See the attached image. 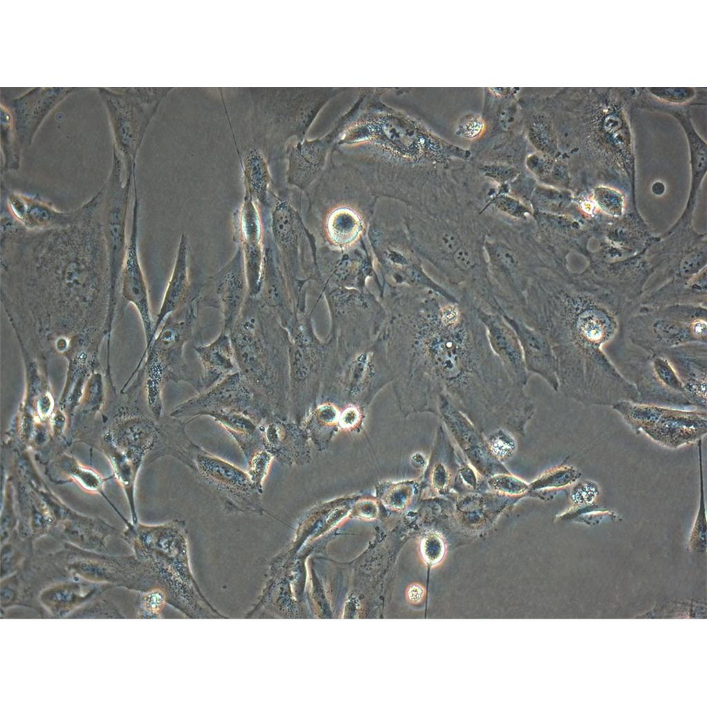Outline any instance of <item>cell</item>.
I'll use <instances>...</instances> for the list:
<instances>
[{"label":"cell","instance_id":"cell-23","mask_svg":"<svg viewBox=\"0 0 707 707\" xmlns=\"http://www.w3.org/2000/svg\"><path fill=\"white\" fill-rule=\"evenodd\" d=\"M188 238L184 233L179 242L173 272L153 325L154 336L159 325L166 317L185 304L198 291L199 282L192 283L190 279L188 267Z\"/></svg>","mask_w":707,"mask_h":707},{"label":"cell","instance_id":"cell-11","mask_svg":"<svg viewBox=\"0 0 707 707\" xmlns=\"http://www.w3.org/2000/svg\"><path fill=\"white\" fill-rule=\"evenodd\" d=\"M123 162L114 151L109 175L102 189V224L110 276L114 289L120 280L127 246V216L136 174L122 178Z\"/></svg>","mask_w":707,"mask_h":707},{"label":"cell","instance_id":"cell-40","mask_svg":"<svg viewBox=\"0 0 707 707\" xmlns=\"http://www.w3.org/2000/svg\"><path fill=\"white\" fill-rule=\"evenodd\" d=\"M423 595V588L420 586L417 585H412L409 588V592H408V596H409V599L411 601L415 602V603L419 601L422 599Z\"/></svg>","mask_w":707,"mask_h":707},{"label":"cell","instance_id":"cell-21","mask_svg":"<svg viewBox=\"0 0 707 707\" xmlns=\"http://www.w3.org/2000/svg\"><path fill=\"white\" fill-rule=\"evenodd\" d=\"M682 126L687 137L690 168V184L684 209L678 220L664 233L668 236L679 226H685L691 222L698 193L706 174V144L697 133L688 112L679 111L674 115Z\"/></svg>","mask_w":707,"mask_h":707},{"label":"cell","instance_id":"cell-28","mask_svg":"<svg viewBox=\"0 0 707 707\" xmlns=\"http://www.w3.org/2000/svg\"><path fill=\"white\" fill-rule=\"evenodd\" d=\"M493 209L501 215L510 218L512 220L529 222L533 220L532 208L510 193H499L497 190L487 200L480 211V214Z\"/></svg>","mask_w":707,"mask_h":707},{"label":"cell","instance_id":"cell-38","mask_svg":"<svg viewBox=\"0 0 707 707\" xmlns=\"http://www.w3.org/2000/svg\"><path fill=\"white\" fill-rule=\"evenodd\" d=\"M484 123L477 116H468L462 122L459 133L461 135L467 139H476L483 133Z\"/></svg>","mask_w":707,"mask_h":707},{"label":"cell","instance_id":"cell-4","mask_svg":"<svg viewBox=\"0 0 707 707\" xmlns=\"http://www.w3.org/2000/svg\"><path fill=\"white\" fill-rule=\"evenodd\" d=\"M200 308L197 295L168 315L151 345L146 363L148 400L159 416L162 408V390L168 382H184L201 391L200 377L191 371L184 358V347L197 329Z\"/></svg>","mask_w":707,"mask_h":707},{"label":"cell","instance_id":"cell-31","mask_svg":"<svg viewBox=\"0 0 707 707\" xmlns=\"http://www.w3.org/2000/svg\"><path fill=\"white\" fill-rule=\"evenodd\" d=\"M476 168L482 177L496 185L510 183L522 171L514 166L497 163H478Z\"/></svg>","mask_w":707,"mask_h":707},{"label":"cell","instance_id":"cell-27","mask_svg":"<svg viewBox=\"0 0 707 707\" xmlns=\"http://www.w3.org/2000/svg\"><path fill=\"white\" fill-rule=\"evenodd\" d=\"M362 229L359 217L349 209L336 211L329 219V235L338 245H346L354 241Z\"/></svg>","mask_w":707,"mask_h":707},{"label":"cell","instance_id":"cell-30","mask_svg":"<svg viewBox=\"0 0 707 707\" xmlns=\"http://www.w3.org/2000/svg\"><path fill=\"white\" fill-rule=\"evenodd\" d=\"M567 196L561 190L538 183L530 200V206L533 212L559 215L565 205Z\"/></svg>","mask_w":707,"mask_h":707},{"label":"cell","instance_id":"cell-7","mask_svg":"<svg viewBox=\"0 0 707 707\" xmlns=\"http://www.w3.org/2000/svg\"><path fill=\"white\" fill-rule=\"evenodd\" d=\"M606 352L618 371L635 387L637 402L695 409L673 367L662 354L646 352L632 345L621 331Z\"/></svg>","mask_w":707,"mask_h":707},{"label":"cell","instance_id":"cell-9","mask_svg":"<svg viewBox=\"0 0 707 707\" xmlns=\"http://www.w3.org/2000/svg\"><path fill=\"white\" fill-rule=\"evenodd\" d=\"M391 382L392 374L380 335L367 349L329 371L324 380L318 403L365 408Z\"/></svg>","mask_w":707,"mask_h":707},{"label":"cell","instance_id":"cell-37","mask_svg":"<svg viewBox=\"0 0 707 707\" xmlns=\"http://www.w3.org/2000/svg\"><path fill=\"white\" fill-rule=\"evenodd\" d=\"M490 483L496 490L511 494H519L527 489V485L523 481L505 475L495 476L490 480Z\"/></svg>","mask_w":707,"mask_h":707},{"label":"cell","instance_id":"cell-5","mask_svg":"<svg viewBox=\"0 0 707 707\" xmlns=\"http://www.w3.org/2000/svg\"><path fill=\"white\" fill-rule=\"evenodd\" d=\"M621 333L632 345L653 354L687 344H707V308L681 304L635 307Z\"/></svg>","mask_w":707,"mask_h":707},{"label":"cell","instance_id":"cell-14","mask_svg":"<svg viewBox=\"0 0 707 707\" xmlns=\"http://www.w3.org/2000/svg\"><path fill=\"white\" fill-rule=\"evenodd\" d=\"M1 204L28 231H38L66 227L77 219L80 206L60 211L51 202L38 195H29L11 190L1 181Z\"/></svg>","mask_w":707,"mask_h":707},{"label":"cell","instance_id":"cell-10","mask_svg":"<svg viewBox=\"0 0 707 707\" xmlns=\"http://www.w3.org/2000/svg\"><path fill=\"white\" fill-rule=\"evenodd\" d=\"M637 434L670 449L693 444L707 433L706 410L621 400L611 407Z\"/></svg>","mask_w":707,"mask_h":707},{"label":"cell","instance_id":"cell-26","mask_svg":"<svg viewBox=\"0 0 707 707\" xmlns=\"http://www.w3.org/2000/svg\"><path fill=\"white\" fill-rule=\"evenodd\" d=\"M242 170L245 193L255 202L266 205L271 175L264 158L259 152L251 151L243 161Z\"/></svg>","mask_w":707,"mask_h":707},{"label":"cell","instance_id":"cell-35","mask_svg":"<svg viewBox=\"0 0 707 707\" xmlns=\"http://www.w3.org/2000/svg\"><path fill=\"white\" fill-rule=\"evenodd\" d=\"M648 90L657 98L673 104H681L690 100L695 95V90L690 88H649Z\"/></svg>","mask_w":707,"mask_h":707},{"label":"cell","instance_id":"cell-8","mask_svg":"<svg viewBox=\"0 0 707 707\" xmlns=\"http://www.w3.org/2000/svg\"><path fill=\"white\" fill-rule=\"evenodd\" d=\"M313 309L298 310L288 328L290 410L301 415L318 404L329 356V345L313 325Z\"/></svg>","mask_w":707,"mask_h":707},{"label":"cell","instance_id":"cell-22","mask_svg":"<svg viewBox=\"0 0 707 707\" xmlns=\"http://www.w3.org/2000/svg\"><path fill=\"white\" fill-rule=\"evenodd\" d=\"M334 135L332 133L325 138L304 142L295 146L289 156L287 172L289 184L304 189L318 176Z\"/></svg>","mask_w":707,"mask_h":707},{"label":"cell","instance_id":"cell-6","mask_svg":"<svg viewBox=\"0 0 707 707\" xmlns=\"http://www.w3.org/2000/svg\"><path fill=\"white\" fill-rule=\"evenodd\" d=\"M328 307L330 329L327 338L334 356L345 360L367 349L381 335L387 320L380 298L368 289L333 287L322 291Z\"/></svg>","mask_w":707,"mask_h":707},{"label":"cell","instance_id":"cell-34","mask_svg":"<svg viewBox=\"0 0 707 707\" xmlns=\"http://www.w3.org/2000/svg\"><path fill=\"white\" fill-rule=\"evenodd\" d=\"M600 494L597 483L590 481L577 483L570 492V500L575 508H582L595 505Z\"/></svg>","mask_w":707,"mask_h":707},{"label":"cell","instance_id":"cell-3","mask_svg":"<svg viewBox=\"0 0 707 707\" xmlns=\"http://www.w3.org/2000/svg\"><path fill=\"white\" fill-rule=\"evenodd\" d=\"M238 371L273 417L290 410L289 335L277 316L247 296L229 332Z\"/></svg>","mask_w":707,"mask_h":707},{"label":"cell","instance_id":"cell-32","mask_svg":"<svg viewBox=\"0 0 707 707\" xmlns=\"http://www.w3.org/2000/svg\"><path fill=\"white\" fill-rule=\"evenodd\" d=\"M594 197L598 206L606 213L620 215L623 209V198L617 191L600 186L594 191Z\"/></svg>","mask_w":707,"mask_h":707},{"label":"cell","instance_id":"cell-15","mask_svg":"<svg viewBox=\"0 0 707 707\" xmlns=\"http://www.w3.org/2000/svg\"><path fill=\"white\" fill-rule=\"evenodd\" d=\"M139 211V197H135L133 199L130 233L120 280L124 297L137 307L143 323L146 341L145 355L152 344L154 335L147 287L138 251Z\"/></svg>","mask_w":707,"mask_h":707},{"label":"cell","instance_id":"cell-20","mask_svg":"<svg viewBox=\"0 0 707 707\" xmlns=\"http://www.w3.org/2000/svg\"><path fill=\"white\" fill-rule=\"evenodd\" d=\"M257 298L287 329L290 327L297 312L296 302L289 283L275 264L269 248L264 251L261 289Z\"/></svg>","mask_w":707,"mask_h":707},{"label":"cell","instance_id":"cell-19","mask_svg":"<svg viewBox=\"0 0 707 707\" xmlns=\"http://www.w3.org/2000/svg\"><path fill=\"white\" fill-rule=\"evenodd\" d=\"M515 332L520 342L525 367L530 374L541 377L556 392L559 391L555 358L549 341L541 333L505 312L501 314Z\"/></svg>","mask_w":707,"mask_h":707},{"label":"cell","instance_id":"cell-2","mask_svg":"<svg viewBox=\"0 0 707 707\" xmlns=\"http://www.w3.org/2000/svg\"><path fill=\"white\" fill-rule=\"evenodd\" d=\"M632 307L583 278L542 269L530 279L514 318L549 341L558 391L585 405L612 407L637 402L635 387L606 352Z\"/></svg>","mask_w":707,"mask_h":707},{"label":"cell","instance_id":"cell-1","mask_svg":"<svg viewBox=\"0 0 707 707\" xmlns=\"http://www.w3.org/2000/svg\"><path fill=\"white\" fill-rule=\"evenodd\" d=\"M458 300L409 287L382 296L381 335L400 409L437 412L444 395L472 416H530L533 401L492 349L472 298Z\"/></svg>","mask_w":707,"mask_h":707},{"label":"cell","instance_id":"cell-17","mask_svg":"<svg viewBox=\"0 0 707 707\" xmlns=\"http://www.w3.org/2000/svg\"><path fill=\"white\" fill-rule=\"evenodd\" d=\"M661 354L673 367L694 408L706 410L707 344L684 345Z\"/></svg>","mask_w":707,"mask_h":707},{"label":"cell","instance_id":"cell-29","mask_svg":"<svg viewBox=\"0 0 707 707\" xmlns=\"http://www.w3.org/2000/svg\"><path fill=\"white\" fill-rule=\"evenodd\" d=\"M699 461V507L690 532L688 546L691 550L702 552L706 548V515L704 491L701 440L698 442Z\"/></svg>","mask_w":707,"mask_h":707},{"label":"cell","instance_id":"cell-24","mask_svg":"<svg viewBox=\"0 0 707 707\" xmlns=\"http://www.w3.org/2000/svg\"><path fill=\"white\" fill-rule=\"evenodd\" d=\"M202 367L201 391H205L234 371L236 366L229 334L221 330L208 345L194 347ZM237 367V366H236ZM200 391V392H201Z\"/></svg>","mask_w":707,"mask_h":707},{"label":"cell","instance_id":"cell-25","mask_svg":"<svg viewBox=\"0 0 707 707\" xmlns=\"http://www.w3.org/2000/svg\"><path fill=\"white\" fill-rule=\"evenodd\" d=\"M300 220L298 213L286 201L279 200L271 213V229L273 238L283 254L291 263L296 261Z\"/></svg>","mask_w":707,"mask_h":707},{"label":"cell","instance_id":"cell-18","mask_svg":"<svg viewBox=\"0 0 707 707\" xmlns=\"http://www.w3.org/2000/svg\"><path fill=\"white\" fill-rule=\"evenodd\" d=\"M475 306L477 315L486 329L492 349L511 378L525 387L531 374L526 369L522 349L515 332L501 315Z\"/></svg>","mask_w":707,"mask_h":707},{"label":"cell","instance_id":"cell-33","mask_svg":"<svg viewBox=\"0 0 707 707\" xmlns=\"http://www.w3.org/2000/svg\"><path fill=\"white\" fill-rule=\"evenodd\" d=\"M537 184L536 179L526 170H523L509 183V193L530 206V200Z\"/></svg>","mask_w":707,"mask_h":707},{"label":"cell","instance_id":"cell-41","mask_svg":"<svg viewBox=\"0 0 707 707\" xmlns=\"http://www.w3.org/2000/svg\"><path fill=\"white\" fill-rule=\"evenodd\" d=\"M666 190L665 185L661 182H655L652 186V191L656 195H661Z\"/></svg>","mask_w":707,"mask_h":707},{"label":"cell","instance_id":"cell-13","mask_svg":"<svg viewBox=\"0 0 707 707\" xmlns=\"http://www.w3.org/2000/svg\"><path fill=\"white\" fill-rule=\"evenodd\" d=\"M248 294L244 254L239 245L232 259L217 273L200 282L199 308L217 309L222 316L221 330L229 334Z\"/></svg>","mask_w":707,"mask_h":707},{"label":"cell","instance_id":"cell-12","mask_svg":"<svg viewBox=\"0 0 707 707\" xmlns=\"http://www.w3.org/2000/svg\"><path fill=\"white\" fill-rule=\"evenodd\" d=\"M239 414L254 422L273 418L265 405L243 380L238 371L226 376L209 389L175 406L173 418Z\"/></svg>","mask_w":707,"mask_h":707},{"label":"cell","instance_id":"cell-36","mask_svg":"<svg viewBox=\"0 0 707 707\" xmlns=\"http://www.w3.org/2000/svg\"><path fill=\"white\" fill-rule=\"evenodd\" d=\"M490 446L494 454L500 458H506L512 455L515 448L514 440L503 430H498L492 435Z\"/></svg>","mask_w":707,"mask_h":707},{"label":"cell","instance_id":"cell-39","mask_svg":"<svg viewBox=\"0 0 707 707\" xmlns=\"http://www.w3.org/2000/svg\"><path fill=\"white\" fill-rule=\"evenodd\" d=\"M431 545L427 546L425 550V559L431 563H436L438 562L443 556L444 546L443 543L438 539L434 538L432 539Z\"/></svg>","mask_w":707,"mask_h":707},{"label":"cell","instance_id":"cell-16","mask_svg":"<svg viewBox=\"0 0 707 707\" xmlns=\"http://www.w3.org/2000/svg\"><path fill=\"white\" fill-rule=\"evenodd\" d=\"M235 228L243 251L249 292L258 294L261 288L264 251L262 226L255 202L245 193L240 209L235 215Z\"/></svg>","mask_w":707,"mask_h":707}]
</instances>
